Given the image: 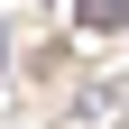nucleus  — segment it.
<instances>
[{
	"label": "nucleus",
	"mask_w": 129,
	"mask_h": 129,
	"mask_svg": "<svg viewBox=\"0 0 129 129\" xmlns=\"http://www.w3.org/2000/svg\"><path fill=\"white\" fill-rule=\"evenodd\" d=\"M83 28H129V0H74Z\"/></svg>",
	"instance_id": "nucleus-1"
},
{
	"label": "nucleus",
	"mask_w": 129,
	"mask_h": 129,
	"mask_svg": "<svg viewBox=\"0 0 129 129\" xmlns=\"http://www.w3.org/2000/svg\"><path fill=\"white\" fill-rule=\"evenodd\" d=\"M0 55H9V37H0Z\"/></svg>",
	"instance_id": "nucleus-2"
}]
</instances>
